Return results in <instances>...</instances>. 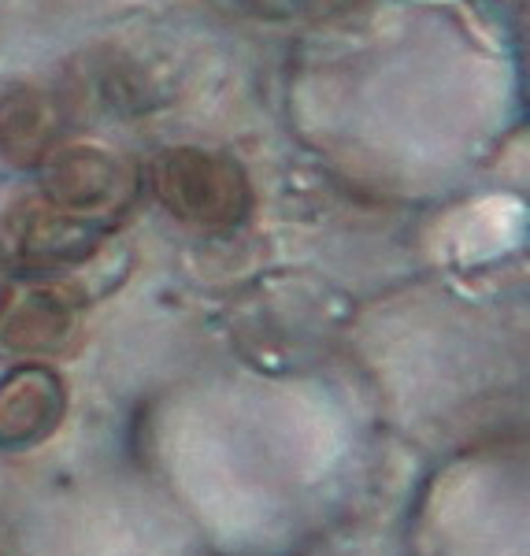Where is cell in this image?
Instances as JSON below:
<instances>
[{
  "instance_id": "obj_2",
  "label": "cell",
  "mask_w": 530,
  "mask_h": 556,
  "mask_svg": "<svg viewBox=\"0 0 530 556\" xmlns=\"http://www.w3.org/2000/svg\"><path fill=\"white\" fill-rule=\"evenodd\" d=\"M138 193L134 164L97 146H56L41 164V197L71 215L104 227L119 219Z\"/></svg>"
},
{
  "instance_id": "obj_5",
  "label": "cell",
  "mask_w": 530,
  "mask_h": 556,
  "mask_svg": "<svg viewBox=\"0 0 530 556\" xmlns=\"http://www.w3.org/2000/svg\"><path fill=\"white\" fill-rule=\"evenodd\" d=\"M78 338V304L64 286H38L0 312V349L20 356L67 353Z\"/></svg>"
},
{
  "instance_id": "obj_7",
  "label": "cell",
  "mask_w": 530,
  "mask_h": 556,
  "mask_svg": "<svg viewBox=\"0 0 530 556\" xmlns=\"http://www.w3.org/2000/svg\"><path fill=\"white\" fill-rule=\"evenodd\" d=\"M8 301H12V278H8V267L0 264V312H4Z\"/></svg>"
},
{
  "instance_id": "obj_3",
  "label": "cell",
  "mask_w": 530,
  "mask_h": 556,
  "mask_svg": "<svg viewBox=\"0 0 530 556\" xmlns=\"http://www.w3.org/2000/svg\"><path fill=\"white\" fill-rule=\"evenodd\" d=\"M8 241L15 249V260L30 271H71L101 256L104 227L56 208L38 193L8 212Z\"/></svg>"
},
{
  "instance_id": "obj_1",
  "label": "cell",
  "mask_w": 530,
  "mask_h": 556,
  "mask_svg": "<svg viewBox=\"0 0 530 556\" xmlns=\"http://www.w3.org/2000/svg\"><path fill=\"white\" fill-rule=\"evenodd\" d=\"M152 193L178 223L197 230H234L253 212V186L230 156L178 146L152 164Z\"/></svg>"
},
{
  "instance_id": "obj_6",
  "label": "cell",
  "mask_w": 530,
  "mask_h": 556,
  "mask_svg": "<svg viewBox=\"0 0 530 556\" xmlns=\"http://www.w3.org/2000/svg\"><path fill=\"white\" fill-rule=\"evenodd\" d=\"M60 141V115L38 86H0V160L8 167H41Z\"/></svg>"
},
{
  "instance_id": "obj_4",
  "label": "cell",
  "mask_w": 530,
  "mask_h": 556,
  "mask_svg": "<svg viewBox=\"0 0 530 556\" xmlns=\"http://www.w3.org/2000/svg\"><path fill=\"white\" fill-rule=\"evenodd\" d=\"M67 416V386L52 367L23 364L0 379V450L23 453L49 442Z\"/></svg>"
}]
</instances>
